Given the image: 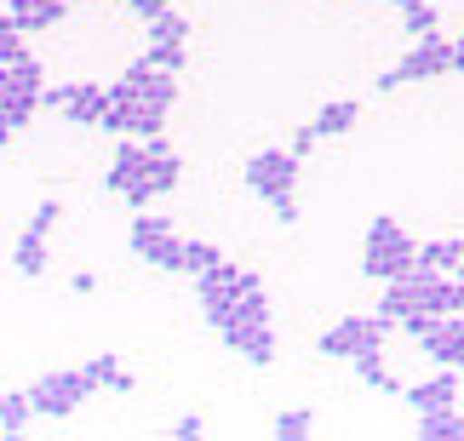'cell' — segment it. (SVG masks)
<instances>
[{
  "label": "cell",
  "mask_w": 464,
  "mask_h": 441,
  "mask_svg": "<svg viewBox=\"0 0 464 441\" xmlns=\"http://www.w3.org/2000/svg\"><path fill=\"white\" fill-rule=\"evenodd\" d=\"M41 110H58L63 120H75V127H98L103 110H110V86H98V81H63V86H46Z\"/></svg>",
  "instance_id": "6"
},
{
  "label": "cell",
  "mask_w": 464,
  "mask_h": 441,
  "mask_svg": "<svg viewBox=\"0 0 464 441\" xmlns=\"http://www.w3.org/2000/svg\"><path fill=\"white\" fill-rule=\"evenodd\" d=\"M144 58H150L155 69H172V75H184V69H189V41H155V46H144Z\"/></svg>",
  "instance_id": "25"
},
{
  "label": "cell",
  "mask_w": 464,
  "mask_h": 441,
  "mask_svg": "<svg viewBox=\"0 0 464 441\" xmlns=\"http://www.w3.org/2000/svg\"><path fill=\"white\" fill-rule=\"evenodd\" d=\"M12 138H17V132L6 127V120H0V149H6V144H12Z\"/></svg>",
  "instance_id": "39"
},
{
  "label": "cell",
  "mask_w": 464,
  "mask_h": 441,
  "mask_svg": "<svg viewBox=\"0 0 464 441\" xmlns=\"http://www.w3.org/2000/svg\"><path fill=\"white\" fill-rule=\"evenodd\" d=\"M144 29H150V46L155 41H189V17L184 12H160L155 24H144Z\"/></svg>",
  "instance_id": "30"
},
{
  "label": "cell",
  "mask_w": 464,
  "mask_h": 441,
  "mask_svg": "<svg viewBox=\"0 0 464 441\" xmlns=\"http://www.w3.org/2000/svg\"><path fill=\"white\" fill-rule=\"evenodd\" d=\"M390 75H396V86L453 75V41H441V34H424V41H413V52H407V58L390 69Z\"/></svg>",
  "instance_id": "9"
},
{
  "label": "cell",
  "mask_w": 464,
  "mask_h": 441,
  "mask_svg": "<svg viewBox=\"0 0 464 441\" xmlns=\"http://www.w3.org/2000/svg\"><path fill=\"white\" fill-rule=\"evenodd\" d=\"M270 436H276V441H310V436H315V413H276Z\"/></svg>",
  "instance_id": "28"
},
{
  "label": "cell",
  "mask_w": 464,
  "mask_h": 441,
  "mask_svg": "<svg viewBox=\"0 0 464 441\" xmlns=\"http://www.w3.org/2000/svg\"><path fill=\"white\" fill-rule=\"evenodd\" d=\"M172 436H178V441H201V436H207V418L184 413V418H178V425H172Z\"/></svg>",
  "instance_id": "34"
},
{
  "label": "cell",
  "mask_w": 464,
  "mask_h": 441,
  "mask_svg": "<svg viewBox=\"0 0 464 441\" xmlns=\"http://www.w3.org/2000/svg\"><path fill=\"white\" fill-rule=\"evenodd\" d=\"M34 418V407H29V390L17 396V390H6L0 396V436H24V425Z\"/></svg>",
  "instance_id": "24"
},
{
  "label": "cell",
  "mask_w": 464,
  "mask_h": 441,
  "mask_svg": "<svg viewBox=\"0 0 464 441\" xmlns=\"http://www.w3.org/2000/svg\"><path fill=\"white\" fill-rule=\"evenodd\" d=\"M212 264H224V253L212 241H184V275H207Z\"/></svg>",
  "instance_id": "29"
},
{
  "label": "cell",
  "mask_w": 464,
  "mask_h": 441,
  "mask_svg": "<svg viewBox=\"0 0 464 441\" xmlns=\"http://www.w3.org/2000/svg\"><path fill=\"white\" fill-rule=\"evenodd\" d=\"M298 155L293 149H258L253 161H246V189H253L258 201H281V196H293V184H298Z\"/></svg>",
  "instance_id": "7"
},
{
  "label": "cell",
  "mask_w": 464,
  "mask_h": 441,
  "mask_svg": "<svg viewBox=\"0 0 464 441\" xmlns=\"http://www.w3.org/2000/svg\"><path fill=\"white\" fill-rule=\"evenodd\" d=\"M276 315H270V298H264V287H253V292H241V304L218 321V332L224 327H270Z\"/></svg>",
  "instance_id": "19"
},
{
  "label": "cell",
  "mask_w": 464,
  "mask_h": 441,
  "mask_svg": "<svg viewBox=\"0 0 464 441\" xmlns=\"http://www.w3.org/2000/svg\"><path fill=\"white\" fill-rule=\"evenodd\" d=\"M448 315H464V275H453V287H448Z\"/></svg>",
  "instance_id": "37"
},
{
  "label": "cell",
  "mask_w": 464,
  "mask_h": 441,
  "mask_svg": "<svg viewBox=\"0 0 464 441\" xmlns=\"http://www.w3.org/2000/svg\"><path fill=\"white\" fill-rule=\"evenodd\" d=\"M58 218H63V201H41V206H34V229H46V235H52V229H58Z\"/></svg>",
  "instance_id": "32"
},
{
  "label": "cell",
  "mask_w": 464,
  "mask_h": 441,
  "mask_svg": "<svg viewBox=\"0 0 464 441\" xmlns=\"http://www.w3.org/2000/svg\"><path fill=\"white\" fill-rule=\"evenodd\" d=\"M270 213H276L281 224H298V201H293V196H281V201H270Z\"/></svg>",
  "instance_id": "35"
},
{
  "label": "cell",
  "mask_w": 464,
  "mask_h": 441,
  "mask_svg": "<svg viewBox=\"0 0 464 441\" xmlns=\"http://www.w3.org/2000/svg\"><path fill=\"white\" fill-rule=\"evenodd\" d=\"M315 144H321V132H315V120H310V127H298V132H293V144H287V149L298 155V161H304V155H310Z\"/></svg>",
  "instance_id": "33"
},
{
  "label": "cell",
  "mask_w": 464,
  "mask_h": 441,
  "mask_svg": "<svg viewBox=\"0 0 464 441\" xmlns=\"http://www.w3.org/2000/svg\"><path fill=\"white\" fill-rule=\"evenodd\" d=\"M69 287H75L81 298H92V292H98V275H92V270H81V275H69Z\"/></svg>",
  "instance_id": "36"
},
{
  "label": "cell",
  "mask_w": 464,
  "mask_h": 441,
  "mask_svg": "<svg viewBox=\"0 0 464 441\" xmlns=\"http://www.w3.org/2000/svg\"><path fill=\"white\" fill-rule=\"evenodd\" d=\"M115 6H127V0H115Z\"/></svg>",
  "instance_id": "40"
},
{
  "label": "cell",
  "mask_w": 464,
  "mask_h": 441,
  "mask_svg": "<svg viewBox=\"0 0 464 441\" xmlns=\"http://www.w3.org/2000/svg\"><path fill=\"white\" fill-rule=\"evenodd\" d=\"M178 178H184V167H178V155H172V149H160V155L144 149V167H138V178H132V189H127V206H132V213H144L155 196L178 189Z\"/></svg>",
  "instance_id": "8"
},
{
  "label": "cell",
  "mask_w": 464,
  "mask_h": 441,
  "mask_svg": "<svg viewBox=\"0 0 464 441\" xmlns=\"http://www.w3.org/2000/svg\"><path fill=\"white\" fill-rule=\"evenodd\" d=\"M127 246H132V258H144V264H155V270H167V275H184V235L167 224V218H150V213H138L132 218V235H127Z\"/></svg>",
  "instance_id": "3"
},
{
  "label": "cell",
  "mask_w": 464,
  "mask_h": 441,
  "mask_svg": "<svg viewBox=\"0 0 464 441\" xmlns=\"http://www.w3.org/2000/svg\"><path fill=\"white\" fill-rule=\"evenodd\" d=\"M390 327H396V321H384L379 310H372V315H344L338 327H327V332H321V356H333V361H350V356H362V350H384Z\"/></svg>",
  "instance_id": "4"
},
{
  "label": "cell",
  "mask_w": 464,
  "mask_h": 441,
  "mask_svg": "<svg viewBox=\"0 0 464 441\" xmlns=\"http://www.w3.org/2000/svg\"><path fill=\"white\" fill-rule=\"evenodd\" d=\"M396 6H401V29L413 34V41L436 34V6H424V0H396Z\"/></svg>",
  "instance_id": "27"
},
{
  "label": "cell",
  "mask_w": 464,
  "mask_h": 441,
  "mask_svg": "<svg viewBox=\"0 0 464 441\" xmlns=\"http://www.w3.org/2000/svg\"><path fill=\"white\" fill-rule=\"evenodd\" d=\"M253 287H264V275H253V270H236V264H212L207 275H195V292H201V310H207V321L218 327L229 310L241 304V292H253Z\"/></svg>",
  "instance_id": "2"
},
{
  "label": "cell",
  "mask_w": 464,
  "mask_h": 441,
  "mask_svg": "<svg viewBox=\"0 0 464 441\" xmlns=\"http://www.w3.org/2000/svg\"><path fill=\"white\" fill-rule=\"evenodd\" d=\"M138 167H144V138H121V144H115V167L103 172V189H110V196H127L132 178H138Z\"/></svg>",
  "instance_id": "15"
},
{
  "label": "cell",
  "mask_w": 464,
  "mask_h": 441,
  "mask_svg": "<svg viewBox=\"0 0 464 441\" xmlns=\"http://www.w3.org/2000/svg\"><path fill=\"white\" fill-rule=\"evenodd\" d=\"M86 396H92V384L81 379V367L75 373H41L29 390V407H34V418H75Z\"/></svg>",
  "instance_id": "5"
},
{
  "label": "cell",
  "mask_w": 464,
  "mask_h": 441,
  "mask_svg": "<svg viewBox=\"0 0 464 441\" xmlns=\"http://www.w3.org/2000/svg\"><path fill=\"white\" fill-rule=\"evenodd\" d=\"M355 120H362V103H355V98H333V103H321L315 132L321 138H344V132H355Z\"/></svg>",
  "instance_id": "17"
},
{
  "label": "cell",
  "mask_w": 464,
  "mask_h": 441,
  "mask_svg": "<svg viewBox=\"0 0 464 441\" xmlns=\"http://www.w3.org/2000/svg\"><path fill=\"white\" fill-rule=\"evenodd\" d=\"M81 379L92 384V390H121V396L132 390V373H127V367H121L115 356H98V361H86V367H81Z\"/></svg>",
  "instance_id": "21"
},
{
  "label": "cell",
  "mask_w": 464,
  "mask_h": 441,
  "mask_svg": "<svg viewBox=\"0 0 464 441\" xmlns=\"http://www.w3.org/2000/svg\"><path fill=\"white\" fill-rule=\"evenodd\" d=\"M419 264V241L407 235L396 218H372L367 224V246H362V275L367 281H407Z\"/></svg>",
  "instance_id": "1"
},
{
  "label": "cell",
  "mask_w": 464,
  "mask_h": 441,
  "mask_svg": "<svg viewBox=\"0 0 464 441\" xmlns=\"http://www.w3.org/2000/svg\"><path fill=\"white\" fill-rule=\"evenodd\" d=\"M453 75H464V41H453Z\"/></svg>",
  "instance_id": "38"
},
{
  "label": "cell",
  "mask_w": 464,
  "mask_h": 441,
  "mask_svg": "<svg viewBox=\"0 0 464 441\" xmlns=\"http://www.w3.org/2000/svg\"><path fill=\"white\" fill-rule=\"evenodd\" d=\"M419 350L436 367H459V373H464V315H441V321L419 339Z\"/></svg>",
  "instance_id": "11"
},
{
  "label": "cell",
  "mask_w": 464,
  "mask_h": 441,
  "mask_svg": "<svg viewBox=\"0 0 464 441\" xmlns=\"http://www.w3.org/2000/svg\"><path fill=\"white\" fill-rule=\"evenodd\" d=\"M459 41H464V34H459Z\"/></svg>",
  "instance_id": "41"
},
{
  "label": "cell",
  "mask_w": 464,
  "mask_h": 441,
  "mask_svg": "<svg viewBox=\"0 0 464 441\" xmlns=\"http://www.w3.org/2000/svg\"><path fill=\"white\" fill-rule=\"evenodd\" d=\"M127 12L138 17V24H155L160 12H172V0H127Z\"/></svg>",
  "instance_id": "31"
},
{
  "label": "cell",
  "mask_w": 464,
  "mask_h": 441,
  "mask_svg": "<svg viewBox=\"0 0 464 441\" xmlns=\"http://www.w3.org/2000/svg\"><path fill=\"white\" fill-rule=\"evenodd\" d=\"M63 0H6V17L24 34H41V29H52V24H63Z\"/></svg>",
  "instance_id": "14"
},
{
  "label": "cell",
  "mask_w": 464,
  "mask_h": 441,
  "mask_svg": "<svg viewBox=\"0 0 464 441\" xmlns=\"http://www.w3.org/2000/svg\"><path fill=\"white\" fill-rule=\"evenodd\" d=\"M419 441H464L459 401H453V407H430V413H419Z\"/></svg>",
  "instance_id": "18"
},
{
  "label": "cell",
  "mask_w": 464,
  "mask_h": 441,
  "mask_svg": "<svg viewBox=\"0 0 464 441\" xmlns=\"http://www.w3.org/2000/svg\"><path fill=\"white\" fill-rule=\"evenodd\" d=\"M167 115L155 103H127V138H167Z\"/></svg>",
  "instance_id": "23"
},
{
  "label": "cell",
  "mask_w": 464,
  "mask_h": 441,
  "mask_svg": "<svg viewBox=\"0 0 464 441\" xmlns=\"http://www.w3.org/2000/svg\"><path fill=\"white\" fill-rule=\"evenodd\" d=\"M218 339L236 350V356H246L253 367H270L276 361V327H224Z\"/></svg>",
  "instance_id": "13"
},
{
  "label": "cell",
  "mask_w": 464,
  "mask_h": 441,
  "mask_svg": "<svg viewBox=\"0 0 464 441\" xmlns=\"http://www.w3.org/2000/svg\"><path fill=\"white\" fill-rule=\"evenodd\" d=\"M401 396H407V407H413V413L453 407V401H459V367H441V373L419 379V384H401Z\"/></svg>",
  "instance_id": "12"
},
{
  "label": "cell",
  "mask_w": 464,
  "mask_h": 441,
  "mask_svg": "<svg viewBox=\"0 0 464 441\" xmlns=\"http://www.w3.org/2000/svg\"><path fill=\"white\" fill-rule=\"evenodd\" d=\"M407 310H413V287H407V281H384V292H379V315L401 327V315H407Z\"/></svg>",
  "instance_id": "26"
},
{
  "label": "cell",
  "mask_w": 464,
  "mask_h": 441,
  "mask_svg": "<svg viewBox=\"0 0 464 441\" xmlns=\"http://www.w3.org/2000/svg\"><path fill=\"white\" fill-rule=\"evenodd\" d=\"M459 258H464V235H436V241L419 246V264L424 270H441V275H453Z\"/></svg>",
  "instance_id": "20"
},
{
  "label": "cell",
  "mask_w": 464,
  "mask_h": 441,
  "mask_svg": "<svg viewBox=\"0 0 464 441\" xmlns=\"http://www.w3.org/2000/svg\"><path fill=\"white\" fill-rule=\"evenodd\" d=\"M12 264H17V275H46V229H34V224H24V235H17V246H12Z\"/></svg>",
  "instance_id": "16"
},
{
  "label": "cell",
  "mask_w": 464,
  "mask_h": 441,
  "mask_svg": "<svg viewBox=\"0 0 464 441\" xmlns=\"http://www.w3.org/2000/svg\"><path fill=\"white\" fill-rule=\"evenodd\" d=\"M121 81L138 92V103H155V110H172V103H178V75H172V69H155L150 58L127 63V69H121Z\"/></svg>",
  "instance_id": "10"
},
{
  "label": "cell",
  "mask_w": 464,
  "mask_h": 441,
  "mask_svg": "<svg viewBox=\"0 0 464 441\" xmlns=\"http://www.w3.org/2000/svg\"><path fill=\"white\" fill-rule=\"evenodd\" d=\"M350 367H355V379H362V384H372V390L401 396V384L390 379V367H384V350H362V356H350Z\"/></svg>",
  "instance_id": "22"
}]
</instances>
